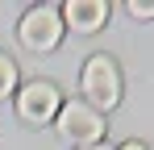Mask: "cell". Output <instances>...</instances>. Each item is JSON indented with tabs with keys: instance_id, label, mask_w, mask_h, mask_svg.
Returning <instances> with one entry per match:
<instances>
[{
	"instance_id": "6da1fadb",
	"label": "cell",
	"mask_w": 154,
	"mask_h": 150,
	"mask_svg": "<svg viewBox=\"0 0 154 150\" xmlns=\"http://www.w3.org/2000/svg\"><path fill=\"white\" fill-rule=\"evenodd\" d=\"M54 125H58V133H63V142H71V146H96L104 138V117L88 104V100H67L63 108H58V117H54Z\"/></svg>"
},
{
	"instance_id": "7a4b0ae2",
	"label": "cell",
	"mask_w": 154,
	"mask_h": 150,
	"mask_svg": "<svg viewBox=\"0 0 154 150\" xmlns=\"http://www.w3.org/2000/svg\"><path fill=\"white\" fill-rule=\"evenodd\" d=\"M83 96L88 104L96 108V113H108L117 100H121V71H117V63L108 58V54H92L88 63H83Z\"/></svg>"
},
{
	"instance_id": "3957f363",
	"label": "cell",
	"mask_w": 154,
	"mask_h": 150,
	"mask_svg": "<svg viewBox=\"0 0 154 150\" xmlns=\"http://www.w3.org/2000/svg\"><path fill=\"white\" fill-rule=\"evenodd\" d=\"M63 13L58 8H50V4H38V8H29L25 17H21V25H17V38H21V46L33 50V54H46V50H54L58 42H63Z\"/></svg>"
},
{
	"instance_id": "277c9868",
	"label": "cell",
	"mask_w": 154,
	"mask_h": 150,
	"mask_svg": "<svg viewBox=\"0 0 154 150\" xmlns=\"http://www.w3.org/2000/svg\"><path fill=\"white\" fill-rule=\"evenodd\" d=\"M58 108H63V96H58V88L46 83V79H33L25 88H17V117L29 125H46L58 117Z\"/></svg>"
},
{
	"instance_id": "5b68a950",
	"label": "cell",
	"mask_w": 154,
	"mask_h": 150,
	"mask_svg": "<svg viewBox=\"0 0 154 150\" xmlns=\"http://www.w3.org/2000/svg\"><path fill=\"white\" fill-rule=\"evenodd\" d=\"M58 13H63V25H71L75 33H96L108 21V4L104 0H67Z\"/></svg>"
},
{
	"instance_id": "8992f818",
	"label": "cell",
	"mask_w": 154,
	"mask_h": 150,
	"mask_svg": "<svg viewBox=\"0 0 154 150\" xmlns=\"http://www.w3.org/2000/svg\"><path fill=\"white\" fill-rule=\"evenodd\" d=\"M13 92H17V63L8 54H0V100L13 96Z\"/></svg>"
},
{
	"instance_id": "52a82bcc",
	"label": "cell",
	"mask_w": 154,
	"mask_h": 150,
	"mask_svg": "<svg viewBox=\"0 0 154 150\" xmlns=\"http://www.w3.org/2000/svg\"><path fill=\"white\" fill-rule=\"evenodd\" d=\"M125 13L133 17V21H150V17H154V0H129Z\"/></svg>"
},
{
	"instance_id": "ba28073f",
	"label": "cell",
	"mask_w": 154,
	"mask_h": 150,
	"mask_svg": "<svg viewBox=\"0 0 154 150\" xmlns=\"http://www.w3.org/2000/svg\"><path fill=\"white\" fill-rule=\"evenodd\" d=\"M121 150H146V146H142V142H125Z\"/></svg>"
},
{
	"instance_id": "9c48e42d",
	"label": "cell",
	"mask_w": 154,
	"mask_h": 150,
	"mask_svg": "<svg viewBox=\"0 0 154 150\" xmlns=\"http://www.w3.org/2000/svg\"><path fill=\"white\" fill-rule=\"evenodd\" d=\"M83 150H108V146H104V142H96V146H83Z\"/></svg>"
}]
</instances>
